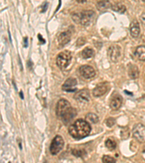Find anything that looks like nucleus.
I'll return each instance as SVG.
<instances>
[{
    "label": "nucleus",
    "mask_w": 145,
    "mask_h": 163,
    "mask_svg": "<svg viewBox=\"0 0 145 163\" xmlns=\"http://www.w3.org/2000/svg\"><path fill=\"white\" fill-rule=\"evenodd\" d=\"M91 128L90 124L86 121L79 119L75 121L68 128L70 136L75 139H81L90 134Z\"/></svg>",
    "instance_id": "f257e3e1"
},
{
    "label": "nucleus",
    "mask_w": 145,
    "mask_h": 163,
    "mask_svg": "<svg viewBox=\"0 0 145 163\" xmlns=\"http://www.w3.org/2000/svg\"><path fill=\"white\" fill-rule=\"evenodd\" d=\"M95 13L93 10H85L81 13H75L72 15V19L75 23L83 26H87L91 23Z\"/></svg>",
    "instance_id": "f03ea898"
},
{
    "label": "nucleus",
    "mask_w": 145,
    "mask_h": 163,
    "mask_svg": "<svg viewBox=\"0 0 145 163\" xmlns=\"http://www.w3.org/2000/svg\"><path fill=\"white\" fill-rule=\"evenodd\" d=\"M71 60V53L68 51H64L57 55V59H56V63L60 69L64 70L70 65Z\"/></svg>",
    "instance_id": "7ed1b4c3"
},
{
    "label": "nucleus",
    "mask_w": 145,
    "mask_h": 163,
    "mask_svg": "<svg viewBox=\"0 0 145 163\" xmlns=\"http://www.w3.org/2000/svg\"><path fill=\"white\" fill-rule=\"evenodd\" d=\"M133 137L142 143L145 142V126L142 123H137L134 125L132 129Z\"/></svg>",
    "instance_id": "20e7f679"
},
{
    "label": "nucleus",
    "mask_w": 145,
    "mask_h": 163,
    "mask_svg": "<svg viewBox=\"0 0 145 163\" xmlns=\"http://www.w3.org/2000/svg\"><path fill=\"white\" fill-rule=\"evenodd\" d=\"M64 141L60 136H56L50 145L49 150L52 155H56L64 147Z\"/></svg>",
    "instance_id": "39448f33"
},
{
    "label": "nucleus",
    "mask_w": 145,
    "mask_h": 163,
    "mask_svg": "<svg viewBox=\"0 0 145 163\" xmlns=\"http://www.w3.org/2000/svg\"><path fill=\"white\" fill-rule=\"evenodd\" d=\"M71 106H70V104L68 101L64 99H60L56 105V115L59 118H61L65 112Z\"/></svg>",
    "instance_id": "423d86ee"
},
{
    "label": "nucleus",
    "mask_w": 145,
    "mask_h": 163,
    "mask_svg": "<svg viewBox=\"0 0 145 163\" xmlns=\"http://www.w3.org/2000/svg\"><path fill=\"white\" fill-rule=\"evenodd\" d=\"M107 54L109 60L113 63H117L119 60L121 54V49L118 45H112L107 50Z\"/></svg>",
    "instance_id": "0eeeda50"
},
{
    "label": "nucleus",
    "mask_w": 145,
    "mask_h": 163,
    "mask_svg": "<svg viewBox=\"0 0 145 163\" xmlns=\"http://www.w3.org/2000/svg\"><path fill=\"white\" fill-rule=\"evenodd\" d=\"M109 84L107 82H102L97 84L93 89V95L95 97H100L105 95L109 90Z\"/></svg>",
    "instance_id": "6e6552de"
},
{
    "label": "nucleus",
    "mask_w": 145,
    "mask_h": 163,
    "mask_svg": "<svg viewBox=\"0 0 145 163\" xmlns=\"http://www.w3.org/2000/svg\"><path fill=\"white\" fill-rule=\"evenodd\" d=\"M80 74L83 78L86 79H91L93 78L96 75L95 70L92 67L89 65H83L79 68Z\"/></svg>",
    "instance_id": "1a4fd4ad"
},
{
    "label": "nucleus",
    "mask_w": 145,
    "mask_h": 163,
    "mask_svg": "<svg viewBox=\"0 0 145 163\" xmlns=\"http://www.w3.org/2000/svg\"><path fill=\"white\" fill-rule=\"evenodd\" d=\"M74 99L80 103H86L90 100V94L87 89H82L74 95Z\"/></svg>",
    "instance_id": "9d476101"
},
{
    "label": "nucleus",
    "mask_w": 145,
    "mask_h": 163,
    "mask_svg": "<svg viewBox=\"0 0 145 163\" xmlns=\"http://www.w3.org/2000/svg\"><path fill=\"white\" fill-rule=\"evenodd\" d=\"M76 115H77V112L76 110H75V109H74V108L72 107H70L69 108L66 112H65V114L61 117L60 119H61L62 121L64 123V124L67 125V124L70 123L71 122L72 120L76 116Z\"/></svg>",
    "instance_id": "9b49d317"
},
{
    "label": "nucleus",
    "mask_w": 145,
    "mask_h": 163,
    "mask_svg": "<svg viewBox=\"0 0 145 163\" xmlns=\"http://www.w3.org/2000/svg\"><path fill=\"white\" fill-rule=\"evenodd\" d=\"M77 85V81L73 78H70L66 81L63 85V90L67 92H74L76 91L75 86Z\"/></svg>",
    "instance_id": "f8f14e48"
},
{
    "label": "nucleus",
    "mask_w": 145,
    "mask_h": 163,
    "mask_svg": "<svg viewBox=\"0 0 145 163\" xmlns=\"http://www.w3.org/2000/svg\"><path fill=\"white\" fill-rule=\"evenodd\" d=\"M71 38V33L70 31H64L58 36V44L59 46L63 47L66 44H68Z\"/></svg>",
    "instance_id": "ddd939ff"
},
{
    "label": "nucleus",
    "mask_w": 145,
    "mask_h": 163,
    "mask_svg": "<svg viewBox=\"0 0 145 163\" xmlns=\"http://www.w3.org/2000/svg\"><path fill=\"white\" fill-rule=\"evenodd\" d=\"M123 103V98L120 95H115L111 99L109 106L112 110H118L121 108Z\"/></svg>",
    "instance_id": "4468645a"
},
{
    "label": "nucleus",
    "mask_w": 145,
    "mask_h": 163,
    "mask_svg": "<svg viewBox=\"0 0 145 163\" xmlns=\"http://www.w3.org/2000/svg\"><path fill=\"white\" fill-rule=\"evenodd\" d=\"M128 76L131 79H136L139 75V70L137 65L134 64H129L128 65Z\"/></svg>",
    "instance_id": "2eb2a0df"
},
{
    "label": "nucleus",
    "mask_w": 145,
    "mask_h": 163,
    "mask_svg": "<svg viewBox=\"0 0 145 163\" xmlns=\"http://www.w3.org/2000/svg\"><path fill=\"white\" fill-rule=\"evenodd\" d=\"M130 33H131V35L134 38H137L139 35L140 26L137 20H134L131 22L130 25Z\"/></svg>",
    "instance_id": "dca6fc26"
},
{
    "label": "nucleus",
    "mask_w": 145,
    "mask_h": 163,
    "mask_svg": "<svg viewBox=\"0 0 145 163\" xmlns=\"http://www.w3.org/2000/svg\"><path fill=\"white\" fill-rule=\"evenodd\" d=\"M97 8L99 11L104 12L111 7V4L109 0H100L97 3Z\"/></svg>",
    "instance_id": "f3484780"
},
{
    "label": "nucleus",
    "mask_w": 145,
    "mask_h": 163,
    "mask_svg": "<svg viewBox=\"0 0 145 163\" xmlns=\"http://www.w3.org/2000/svg\"><path fill=\"white\" fill-rule=\"evenodd\" d=\"M135 55L141 61H145V46H139L135 51Z\"/></svg>",
    "instance_id": "a211bd4d"
},
{
    "label": "nucleus",
    "mask_w": 145,
    "mask_h": 163,
    "mask_svg": "<svg viewBox=\"0 0 145 163\" xmlns=\"http://www.w3.org/2000/svg\"><path fill=\"white\" fill-rule=\"evenodd\" d=\"M111 9L113 11L118 13H121V14H123V13H124L126 11V8H125V5H123L121 3H116V4H113V5L111 6Z\"/></svg>",
    "instance_id": "6ab92c4d"
},
{
    "label": "nucleus",
    "mask_w": 145,
    "mask_h": 163,
    "mask_svg": "<svg viewBox=\"0 0 145 163\" xmlns=\"http://www.w3.org/2000/svg\"><path fill=\"white\" fill-rule=\"evenodd\" d=\"M94 50L92 49L91 48H89V47H86L84 50L81 52V55H82L83 58L84 59H89L91 58L94 56Z\"/></svg>",
    "instance_id": "aec40b11"
},
{
    "label": "nucleus",
    "mask_w": 145,
    "mask_h": 163,
    "mask_svg": "<svg viewBox=\"0 0 145 163\" xmlns=\"http://www.w3.org/2000/svg\"><path fill=\"white\" fill-rule=\"evenodd\" d=\"M105 146L110 151H113L114 149H115L117 146V143L115 142V140L112 139H107V140L105 141Z\"/></svg>",
    "instance_id": "412c9836"
},
{
    "label": "nucleus",
    "mask_w": 145,
    "mask_h": 163,
    "mask_svg": "<svg viewBox=\"0 0 145 163\" xmlns=\"http://www.w3.org/2000/svg\"><path fill=\"white\" fill-rule=\"evenodd\" d=\"M86 119L88 122L91 123H97L99 122V118L96 114L94 113H88L86 116Z\"/></svg>",
    "instance_id": "4be33fe9"
},
{
    "label": "nucleus",
    "mask_w": 145,
    "mask_h": 163,
    "mask_svg": "<svg viewBox=\"0 0 145 163\" xmlns=\"http://www.w3.org/2000/svg\"><path fill=\"white\" fill-rule=\"evenodd\" d=\"M72 154L76 157H83L86 155L85 150H78V149H73L72 150Z\"/></svg>",
    "instance_id": "5701e85b"
},
{
    "label": "nucleus",
    "mask_w": 145,
    "mask_h": 163,
    "mask_svg": "<svg viewBox=\"0 0 145 163\" xmlns=\"http://www.w3.org/2000/svg\"><path fill=\"white\" fill-rule=\"evenodd\" d=\"M102 162L105 163H112L116 162V160H115V159H114L113 157H111L110 156L105 155L102 157Z\"/></svg>",
    "instance_id": "b1692460"
},
{
    "label": "nucleus",
    "mask_w": 145,
    "mask_h": 163,
    "mask_svg": "<svg viewBox=\"0 0 145 163\" xmlns=\"http://www.w3.org/2000/svg\"><path fill=\"white\" fill-rule=\"evenodd\" d=\"M115 120L112 118H108V119L107 120V121H106V125H107L109 128H111V127L113 126V125H115Z\"/></svg>",
    "instance_id": "393cba45"
},
{
    "label": "nucleus",
    "mask_w": 145,
    "mask_h": 163,
    "mask_svg": "<svg viewBox=\"0 0 145 163\" xmlns=\"http://www.w3.org/2000/svg\"><path fill=\"white\" fill-rule=\"evenodd\" d=\"M86 43V39L84 38H82V37H81V38H78V40H77V42H76V44L78 47H81V46L84 45V44Z\"/></svg>",
    "instance_id": "a878e982"
},
{
    "label": "nucleus",
    "mask_w": 145,
    "mask_h": 163,
    "mask_svg": "<svg viewBox=\"0 0 145 163\" xmlns=\"http://www.w3.org/2000/svg\"><path fill=\"white\" fill-rule=\"evenodd\" d=\"M140 20H141V22L142 23V24L145 26V13H142V14L140 15Z\"/></svg>",
    "instance_id": "bb28decb"
},
{
    "label": "nucleus",
    "mask_w": 145,
    "mask_h": 163,
    "mask_svg": "<svg viewBox=\"0 0 145 163\" xmlns=\"http://www.w3.org/2000/svg\"><path fill=\"white\" fill-rule=\"evenodd\" d=\"M47 8H48V3H45L44 5H43L42 10H41V12H42V13H44V12H46V10H47Z\"/></svg>",
    "instance_id": "cd10ccee"
},
{
    "label": "nucleus",
    "mask_w": 145,
    "mask_h": 163,
    "mask_svg": "<svg viewBox=\"0 0 145 163\" xmlns=\"http://www.w3.org/2000/svg\"><path fill=\"white\" fill-rule=\"evenodd\" d=\"M38 38L39 39L40 42L41 43V44H45V40L44 39V38H42V37H41V34H38Z\"/></svg>",
    "instance_id": "c85d7f7f"
},
{
    "label": "nucleus",
    "mask_w": 145,
    "mask_h": 163,
    "mask_svg": "<svg viewBox=\"0 0 145 163\" xmlns=\"http://www.w3.org/2000/svg\"><path fill=\"white\" fill-rule=\"evenodd\" d=\"M24 47H28V38L25 37L24 38Z\"/></svg>",
    "instance_id": "c756f323"
},
{
    "label": "nucleus",
    "mask_w": 145,
    "mask_h": 163,
    "mask_svg": "<svg viewBox=\"0 0 145 163\" xmlns=\"http://www.w3.org/2000/svg\"><path fill=\"white\" fill-rule=\"evenodd\" d=\"M20 98H21L22 99H24V95H23V91H20Z\"/></svg>",
    "instance_id": "7c9ffc66"
},
{
    "label": "nucleus",
    "mask_w": 145,
    "mask_h": 163,
    "mask_svg": "<svg viewBox=\"0 0 145 163\" xmlns=\"http://www.w3.org/2000/svg\"><path fill=\"white\" fill-rule=\"evenodd\" d=\"M77 2L78 3H84L87 1V0H76Z\"/></svg>",
    "instance_id": "2f4dec72"
},
{
    "label": "nucleus",
    "mask_w": 145,
    "mask_h": 163,
    "mask_svg": "<svg viewBox=\"0 0 145 163\" xmlns=\"http://www.w3.org/2000/svg\"><path fill=\"white\" fill-rule=\"evenodd\" d=\"M142 1H144V2L145 3V0H142Z\"/></svg>",
    "instance_id": "473e14b6"
}]
</instances>
